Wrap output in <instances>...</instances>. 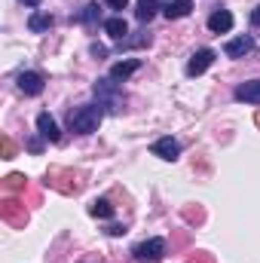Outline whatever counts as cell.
Here are the masks:
<instances>
[{
    "label": "cell",
    "mask_w": 260,
    "mask_h": 263,
    "mask_svg": "<svg viewBox=\"0 0 260 263\" xmlns=\"http://www.w3.org/2000/svg\"><path fill=\"white\" fill-rule=\"evenodd\" d=\"M101 120H104V114H101V107H95V104H80V107H73V110L67 114V126H70V132H77V135H92V132H98Z\"/></svg>",
    "instance_id": "obj_1"
},
{
    "label": "cell",
    "mask_w": 260,
    "mask_h": 263,
    "mask_svg": "<svg viewBox=\"0 0 260 263\" xmlns=\"http://www.w3.org/2000/svg\"><path fill=\"white\" fill-rule=\"evenodd\" d=\"M92 92H95V98H98V107H107L110 114H120V110H123V92L117 89V80L101 77Z\"/></svg>",
    "instance_id": "obj_2"
},
{
    "label": "cell",
    "mask_w": 260,
    "mask_h": 263,
    "mask_svg": "<svg viewBox=\"0 0 260 263\" xmlns=\"http://www.w3.org/2000/svg\"><path fill=\"white\" fill-rule=\"evenodd\" d=\"M135 260L138 263H159L165 257V242L162 239H147V242H141V245H135Z\"/></svg>",
    "instance_id": "obj_3"
},
{
    "label": "cell",
    "mask_w": 260,
    "mask_h": 263,
    "mask_svg": "<svg viewBox=\"0 0 260 263\" xmlns=\"http://www.w3.org/2000/svg\"><path fill=\"white\" fill-rule=\"evenodd\" d=\"M214 59H217L214 49H208V46H205V49H196L193 55H190V62H187V77H199V73H205L208 67L214 65Z\"/></svg>",
    "instance_id": "obj_4"
},
{
    "label": "cell",
    "mask_w": 260,
    "mask_h": 263,
    "mask_svg": "<svg viewBox=\"0 0 260 263\" xmlns=\"http://www.w3.org/2000/svg\"><path fill=\"white\" fill-rule=\"evenodd\" d=\"M150 153L159 156V159H165V162H175V159L181 156V144H178L175 138H159V141L150 147Z\"/></svg>",
    "instance_id": "obj_5"
},
{
    "label": "cell",
    "mask_w": 260,
    "mask_h": 263,
    "mask_svg": "<svg viewBox=\"0 0 260 263\" xmlns=\"http://www.w3.org/2000/svg\"><path fill=\"white\" fill-rule=\"evenodd\" d=\"M18 92L22 95H40L43 92V73H37V70L18 73Z\"/></svg>",
    "instance_id": "obj_6"
},
{
    "label": "cell",
    "mask_w": 260,
    "mask_h": 263,
    "mask_svg": "<svg viewBox=\"0 0 260 263\" xmlns=\"http://www.w3.org/2000/svg\"><path fill=\"white\" fill-rule=\"evenodd\" d=\"M251 49H254V37H248V34H242V37H236V40H230V43L224 46L227 59H245Z\"/></svg>",
    "instance_id": "obj_7"
},
{
    "label": "cell",
    "mask_w": 260,
    "mask_h": 263,
    "mask_svg": "<svg viewBox=\"0 0 260 263\" xmlns=\"http://www.w3.org/2000/svg\"><path fill=\"white\" fill-rule=\"evenodd\" d=\"M208 28H211L214 34H227V31L233 28V12H230V9H214V12L208 15Z\"/></svg>",
    "instance_id": "obj_8"
},
{
    "label": "cell",
    "mask_w": 260,
    "mask_h": 263,
    "mask_svg": "<svg viewBox=\"0 0 260 263\" xmlns=\"http://www.w3.org/2000/svg\"><path fill=\"white\" fill-rule=\"evenodd\" d=\"M236 101H245V104H260V80H248V83L236 86Z\"/></svg>",
    "instance_id": "obj_9"
},
{
    "label": "cell",
    "mask_w": 260,
    "mask_h": 263,
    "mask_svg": "<svg viewBox=\"0 0 260 263\" xmlns=\"http://www.w3.org/2000/svg\"><path fill=\"white\" fill-rule=\"evenodd\" d=\"M37 129H40V135H43L46 141H52V144H59V141H62V132H59L55 120H52L49 114H40V117H37Z\"/></svg>",
    "instance_id": "obj_10"
},
{
    "label": "cell",
    "mask_w": 260,
    "mask_h": 263,
    "mask_svg": "<svg viewBox=\"0 0 260 263\" xmlns=\"http://www.w3.org/2000/svg\"><path fill=\"white\" fill-rule=\"evenodd\" d=\"M190 9H193V0H169V3L162 6V15L172 22V18H184V15H190Z\"/></svg>",
    "instance_id": "obj_11"
},
{
    "label": "cell",
    "mask_w": 260,
    "mask_h": 263,
    "mask_svg": "<svg viewBox=\"0 0 260 263\" xmlns=\"http://www.w3.org/2000/svg\"><path fill=\"white\" fill-rule=\"evenodd\" d=\"M138 67H141V62H138V59H126V62H117V65L110 67V80H117V83H120V80H129V77L135 73V70H138Z\"/></svg>",
    "instance_id": "obj_12"
},
{
    "label": "cell",
    "mask_w": 260,
    "mask_h": 263,
    "mask_svg": "<svg viewBox=\"0 0 260 263\" xmlns=\"http://www.w3.org/2000/svg\"><path fill=\"white\" fill-rule=\"evenodd\" d=\"M104 31L120 43V40H126V34H129V25H126V18L123 15H114V18H107L104 22Z\"/></svg>",
    "instance_id": "obj_13"
},
{
    "label": "cell",
    "mask_w": 260,
    "mask_h": 263,
    "mask_svg": "<svg viewBox=\"0 0 260 263\" xmlns=\"http://www.w3.org/2000/svg\"><path fill=\"white\" fill-rule=\"evenodd\" d=\"M52 15H46V12H31V18H28V28L34 31V34H40V31H49L52 28Z\"/></svg>",
    "instance_id": "obj_14"
},
{
    "label": "cell",
    "mask_w": 260,
    "mask_h": 263,
    "mask_svg": "<svg viewBox=\"0 0 260 263\" xmlns=\"http://www.w3.org/2000/svg\"><path fill=\"white\" fill-rule=\"evenodd\" d=\"M159 9V0H138V9H135V18L138 22H150Z\"/></svg>",
    "instance_id": "obj_15"
},
{
    "label": "cell",
    "mask_w": 260,
    "mask_h": 263,
    "mask_svg": "<svg viewBox=\"0 0 260 263\" xmlns=\"http://www.w3.org/2000/svg\"><path fill=\"white\" fill-rule=\"evenodd\" d=\"M89 214H92V217H114V205H110L107 199H95V202L89 205Z\"/></svg>",
    "instance_id": "obj_16"
},
{
    "label": "cell",
    "mask_w": 260,
    "mask_h": 263,
    "mask_svg": "<svg viewBox=\"0 0 260 263\" xmlns=\"http://www.w3.org/2000/svg\"><path fill=\"white\" fill-rule=\"evenodd\" d=\"M135 46H150V34H135V37H126V40L117 43L120 52H123V49H135Z\"/></svg>",
    "instance_id": "obj_17"
},
{
    "label": "cell",
    "mask_w": 260,
    "mask_h": 263,
    "mask_svg": "<svg viewBox=\"0 0 260 263\" xmlns=\"http://www.w3.org/2000/svg\"><path fill=\"white\" fill-rule=\"evenodd\" d=\"M77 22H83V25H95V22H98V3H89V6L77 15Z\"/></svg>",
    "instance_id": "obj_18"
},
{
    "label": "cell",
    "mask_w": 260,
    "mask_h": 263,
    "mask_svg": "<svg viewBox=\"0 0 260 263\" xmlns=\"http://www.w3.org/2000/svg\"><path fill=\"white\" fill-rule=\"evenodd\" d=\"M6 181H9V184H6V187H9V190H18V187H22V181H25V178H22V175H9V178H6Z\"/></svg>",
    "instance_id": "obj_19"
},
{
    "label": "cell",
    "mask_w": 260,
    "mask_h": 263,
    "mask_svg": "<svg viewBox=\"0 0 260 263\" xmlns=\"http://www.w3.org/2000/svg\"><path fill=\"white\" fill-rule=\"evenodd\" d=\"M104 3H107L110 9H126V6H129V0H104Z\"/></svg>",
    "instance_id": "obj_20"
},
{
    "label": "cell",
    "mask_w": 260,
    "mask_h": 263,
    "mask_svg": "<svg viewBox=\"0 0 260 263\" xmlns=\"http://www.w3.org/2000/svg\"><path fill=\"white\" fill-rule=\"evenodd\" d=\"M92 55H95V59H104V55H107V49H104V46H98V43H92Z\"/></svg>",
    "instance_id": "obj_21"
},
{
    "label": "cell",
    "mask_w": 260,
    "mask_h": 263,
    "mask_svg": "<svg viewBox=\"0 0 260 263\" xmlns=\"http://www.w3.org/2000/svg\"><path fill=\"white\" fill-rule=\"evenodd\" d=\"M3 156L12 159V141H9V138H3Z\"/></svg>",
    "instance_id": "obj_22"
},
{
    "label": "cell",
    "mask_w": 260,
    "mask_h": 263,
    "mask_svg": "<svg viewBox=\"0 0 260 263\" xmlns=\"http://www.w3.org/2000/svg\"><path fill=\"white\" fill-rule=\"evenodd\" d=\"M107 233H110V236H123V233H126V227H120V223H114V227H110Z\"/></svg>",
    "instance_id": "obj_23"
},
{
    "label": "cell",
    "mask_w": 260,
    "mask_h": 263,
    "mask_svg": "<svg viewBox=\"0 0 260 263\" xmlns=\"http://www.w3.org/2000/svg\"><path fill=\"white\" fill-rule=\"evenodd\" d=\"M251 25L260 28V6H254V12H251Z\"/></svg>",
    "instance_id": "obj_24"
},
{
    "label": "cell",
    "mask_w": 260,
    "mask_h": 263,
    "mask_svg": "<svg viewBox=\"0 0 260 263\" xmlns=\"http://www.w3.org/2000/svg\"><path fill=\"white\" fill-rule=\"evenodd\" d=\"M22 3H28V6H37V3H40V0H22Z\"/></svg>",
    "instance_id": "obj_25"
},
{
    "label": "cell",
    "mask_w": 260,
    "mask_h": 263,
    "mask_svg": "<svg viewBox=\"0 0 260 263\" xmlns=\"http://www.w3.org/2000/svg\"><path fill=\"white\" fill-rule=\"evenodd\" d=\"M257 126H260V117H257Z\"/></svg>",
    "instance_id": "obj_26"
}]
</instances>
